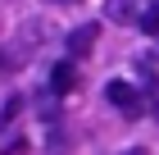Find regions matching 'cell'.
<instances>
[{
    "label": "cell",
    "mask_w": 159,
    "mask_h": 155,
    "mask_svg": "<svg viewBox=\"0 0 159 155\" xmlns=\"http://www.w3.org/2000/svg\"><path fill=\"white\" fill-rule=\"evenodd\" d=\"M105 100L114 109H123V114H141V91L132 82H123V78H109L105 82Z\"/></svg>",
    "instance_id": "1"
},
{
    "label": "cell",
    "mask_w": 159,
    "mask_h": 155,
    "mask_svg": "<svg viewBox=\"0 0 159 155\" xmlns=\"http://www.w3.org/2000/svg\"><path fill=\"white\" fill-rule=\"evenodd\" d=\"M132 14V0H109V18H127Z\"/></svg>",
    "instance_id": "6"
},
{
    "label": "cell",
    "mask_w": 159,
    "mask_h": 155,
    "mask_svg": "<svg viewBox=\"0 0 159 155\" xmlns=\"http://www.w3.org/2000/svg\"><path fill=\"white\" fill-rule=\"evenodd\" d=\"M100 41V27L96 23H77L73 32H68V60H82V55H91Z\"/></svg>",
    "instance_id": "2"
},
{
    "label": "cell",
    "mask_w": 159,
    "mask_h": 155,
    "mask_svg": "<svg viewBox=\"0 0 159 155\" xmlns=\"http://www.w3.org/2000/svg\"><path fill=\"white\" fill-rule=\"evenodd\" d=\"M136 27L146 36H159V0H150L146 9H141V18H136Z\"/></svg>",
    "instance_id": "4"
},
{
    "label": "cell",
    "mask_w": 159,
    "mask_h": 155,
    "mask_svg": "<svg viewBox=\"0 0 159 155\" xmlns=\"http://www.w3.org/2000/svg\"><path fill=\"white\" fill-rule=\"evenodd\" d=\"M50 5H68V0H50Z\"/></svg>",
    "instance_id": "10"
},
{
    "label": "cell",
    "mask_w": 159,
    "mask_h": 155,
    "mask_svg": "<svg viewBox=\"0 0 159 155\" xmlns=\"http://www.w3.org/2000/svg\"><path fill=\"white\" fill-rule=\"evenodd\" d=\"M150 105H155V114H159V96H155V100H150Z\"/></svg>",
    "instance_id": "8"
},
{
    "label": "cell",
    "mask_w": 159,
    "mask_h": 155,
    "mask_svg": "<svg viewBox=\"0 0 159 155\" xmlns=\"http://www.w3.org/2000/svg\"><path fill=\"white\" fill-rule=\"evenodd\" d=\"M18 114H23V96H9V100H5V109H0V128H9Z\"/></svg>",
    "instance_id": "5"
},
{
    "label": "cell",
    "mask_w": 159,
    "mask_h": 155,
    "mask_svg": "<svg viewBox=\"0 0 159 155\" xmlns=\"http://www.w3.org/2000/svg\"><path fill=\"white\" fill-rule=\"evenodd\" d=\"M127 155H146V151H141V146H136V151H127Z\"/></svg>",
    "instance_id": "7"
},
{
    "label": "cell",
    "mask_w": 159,
    "mask_h": 155,
    "mask_svg": "<svg viewBox=\"0 0 159 155\" xmlns=\"http://www.w3.org/2000/svg\"><path fill=\"white\" fill-rule=\"evenodd\" d=\"M73 82H77L73 60H64V64H55V69H50V91H55V96H68V91H73Z\"/></svg>",
    "instance_id": "3"
},
{
    "label": "cell",
    "mask_w": 159,
    "mask_h": 155,
    "mask_svg": "<svg viewBox=\"0 0 159 155\" xmlns=\"http://www.w3.org/2000/svg\"><path fill=\"white\" fill-rule=\"evenodd\" d=\"M0 69H9V64H5V55H0Z\"/></svg>",
    "instance_id": "9"
}]
</instances>
